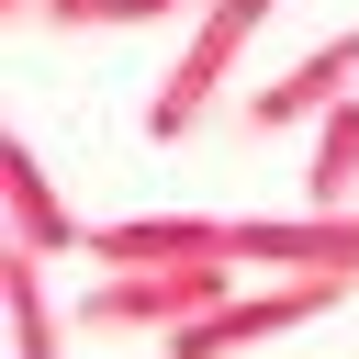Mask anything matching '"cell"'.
Returning a JSON list of instances; mask_svg holds the SVG:
<instances>
[{"label": "cell", "mask_w": 359, "mask_h": 359, "mask_svg": "<svg viewBox=\"0 0 359 359\" xmlns=\"http://www.w3.org/2000/svg\"><path fill=\"white\" fill-rule=\"evenodd\" d=\"M236 303V258H202V269H101L79 292V337H191L202 314Z\"/></svg>", "instance_id": "cell-1"}, {"label": "cell", "mask_w": 359, "mask_h": 359, "mask_svg": "<svg viewBox=\"0 0 359 359\" xmlns=\"http://www.w3.org/2000/svg\"><path fill=\"white\" fill-rule=\"evenodd\" d=\"M269 11H280V0H202V11H191L180 56H168V79H157V101H146V146L202 135V112L224 101V79H236V56L269 34Z\"/></svg>", "instance_id": "cell-2"}, {"label": "cell", "mask_w": 359, "mask_h": 359, "mask_svg": "<svg viewBox=\"0 0 359 359\" xmlns=\"http://www.w3.org/2000/svg\"><path fill=\"white\" fill-rule=\"evenodd\" d=\"M359 280H258V292H236L224 314H202L191 337H168V359H236V348H269V337H292V325H314V314H337Z\"/></svg>", "instance_id": "cell-3"}, {"label": "cell", "mask_w": 359, "mask_h": 359, "mask_svg": "<svg viewBox=\"0 0 359 359\" xmlns=\"http://www.w3.org/2000/svg\"><path fill=\"white\" fill-rule=\"evenodd\" d=\"M236 269H292V280H359V213H236Z\"/></svg>", "instance_id": "cell-4"}, {"label": "cell", "mask_w": 359, "mask_h": 359, "mask_svg": "<svg viewBox=\"0 0 359 359\" xmlns=\"http://www.w3.org/2000/svg\"><path fill=\"white\" fill-rule=\"evenodd\" d=\"M236 258V213H135V224H90V269H202Z\"/></svg>", "instance_id": "cell-5"}, {"label": "cell", "mask_w": 359, "mask_h": 359, "mask_svg": "<svg viewBox=\"0 0 359 359\" xmlns=\"http://www.w3.org/2000/svg\"><path fill=\"white\" fill-rule=\"evenodd\" d=\"M337 101H359V34H325L303 45L269 90H247V135H292V123H325Z\"/></svg>", "instance_id": "cell-6"}, {"label": "cell", "mask_w": 359, "mask_h": 359, "mask_svg": "<svg viewBox=\"0 0 359 359\" xmlns=\"http://www.w3.org/2000/svg\"><path fill=\"white\" fill-rule=\"evenodd\" d=\"M0 213H11V247H34V258H90V224L67 213V191L45 180V157L34 146H0Z\"/></svg>", "instance_id": "cell-7"}, {"label": "cell", "mask_w": 359, "mask_h": 359, "mask_svg": "<svg viewBox=\"0 0 359 359\" xmlns=\"http://www.w3.org/2000/svg\"><path fill=\"white\" fill-rule=\"evenodd\" d=\"M303 213H359V101H337L314 123V157H303Z\"/></svg>", "instance_id": "cell-8"}, {"label": "cell", "mask_w": 359, "mask_h": 359, "mask_svg": "<svg viewBox=\"0 0 359 359\" xmlns=\"http://www.w3.org/2000/svg\"><path fill=\"white\" fill-rule=\"evenodd\" d=\"M0 303H11V359H67V325H56V303H45V258H34V247L0 258Z\"/></svg>", "instance_id": "cell-9"}, {"label": "cell", "mask_w": 359, "mask_h": 359, "mask_svg": "<svg viewBox=\"0 0 359 359\" xmlns=\"http://www.w3.org/2000/svg\"><path fill=\"white\" fill-rule=\"evenodd\" d=\"M180 11H202V0H34L22 22H56V34H157Z\"/></svg>", "instance_id": "cell-10"}, {"label": "cell", "mask_w": 359, "mask_h": 359, "mask_svg": "<svg viewBox=\"0 0 359 359\" xmlns=\"http://www.w3.org/2000/svg\"><path fill=\"white\" fill-rule=\"evenodd\" d=\"M0 11H11V22H22V11H34V0H0Z\"/></svg>", "instance_id": "cell-11"}]
</instances>
